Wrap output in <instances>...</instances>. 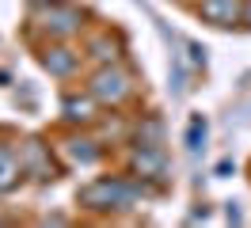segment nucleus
<instances>
[{"mask_svg": "<svg viewBox=\"0 0 251 228\" xmlns=\"http://www.w3.org/2000/svg\"><path fill=\"white\" fill-rule=\"evenodd\" d=\"M34 12H42V27H46L53 38H69V34L80 30V12L69 8V4H61V0H38Z\"/></svg>", "mask_w": 251, "mask_h": 228, "instance_id": "3", "label": "nucleus"}, {"mask_svg": "<svg viewBox=\"0 0 251 228\" xmlns=\"http://www.w3.org/2000/svg\"><path fill=\"white\" fill-rule=\"evenodd\" d=\"M244 23H248V27H251V0H248V4H244Z\"/></svg>", "mask_w": 251, "mask_h": 228, "instance_id": "14", "label": "nucleus"}, {"mask_svg": "<svg viewBox=\"0 0 251 228\" xmlns=\"http://www.w3.org/2000/svg\"><path fill=\"white\" fill-rule=\"evenodd\" d=\"M88 91H92L99 103L118 106V103H126V99L133 95V84H129V76H126L118 65H103V69L88 80Z\"/></svg>", "mask_w": 251, "mask_h": 228, "instance_id": "2", "label": "nucleus"}, {"mask_svg": "<svg viewBox=\"0 0 251 228\" xmlns=\"http://www.w3.org/2000/svg\"><path fill=\"white\" fill-rule=\"evenodd\" d=\"M92 57L95 61H103V65H114L118 61V42H110V38H92Z\"/></svg>", "mask_w": 251, "mask_h": 228, "instance_id": "12", "label": "nucleus"}, {"mask_svg": "<svg viewBox=\"0 0 251 228\" xmlns=\"http://www.w3.org/2000/svg\"><path fill=\"white\" fill-rule=\"evenodd\" d=\"M19 160H23V175H31V179H38V182H50L57 175V167L50 160V149L38 137H31V141L19 145Z\"/></svg>", "mask_w": 251, "mask_h": 228, "instance_id": "4", "label": "nucleus"}, {"mask_svg": "<svg viewBox=\"0 0 251 228\" xmlns=\"http://www.w3.org/2000/svg\"><path fill=\"white\" fill-rule=\"evenodd\" d=\"M61 149L69 152V156H73L76 164H95V160H99V149H95V141H92V137H69Z\"/></svg>", "mask_w": 251, "mask_h": 228, "instance_id": "10", "label": "nucleus"}, {"mask_svg": "<svg viewBox=\"0 0 251 228\" xmlns=\"http://www.w3.org/2000/svg\"><path fill=\"white\" fill-rule=\"evenodd\" d=\"M145 194V182H133V179H95L88 182L84 190L76 194V202L84 209H95V213H110V209H129L137 198Z\"/></svg>", "mask_w": 251, "mask_h": 228, "instance_id": "1", "label": "nucleus"}, {"mask_svg": "<svg viewBox=\"0 0 251 228\" xmlns=\"http://www.w3.org/2000/svg\"><path fill=\"white\" fill-rule=\"evenodd\" d=\"M42 65H46L53 76H73L76 73V53H73L69 46H50L46 53H42Z\"/></svg>", "mask_w": 251, "mask_h": 228, "instance_id": "8", "label": "nucleus"}, {"mask_svg": "<svg viewBox=\"0 0 251 228\" xmlns=\"http://www.w3.org/2000/svg\"><path fill=\"white\" fill-rule=\"evenodd\" d=\"M19 175H23V160L8 145H0V194H8L19 182Z\"/></svg>", "mask_w": 251, "mask_h": 228, "instance_id": "9", "label": "nucleus"}, {"mask_svg": "<svg viewBox=\"0 0 251 228\" xmlns=\"http://www.w3.org/2000/svg\"><path fill=\"white\" fill-rule=\"evenodd\" d=\"M95 103H99V99H95L92 91H88V95H65V122H73V126H92L95 122Z\"/></svg>", "mask_w": 251, "mask_h": 228, "instance_id": "7", "label": "nucleus"}, {"mask_svg": "<svg viewBox=\"0 0 251 228\" xmlns=\"http://www.w3.org/2000/svg\"><path fill=\"white\" fill-rule=\"evenodd\" d=\"M202 141H205V122L194 118V122H190V129H187V149L198 152V149H202Z\"/></svg>", "mask_w": 251, "mask_h": 228, "instance_id": "13", "label": "nucleus"}, {"mask_svg": "<svg viewBox=\"0 0 251 228\" xmlns=\"http://www.w3.org/2000/svg\"><path fill=\"white\" fill-rule=\"evenodd\" d=\"M129 164H133V171H137L141 179H160V175L168 171V160H164V152H160L156 145H137L133 156H129Z\"/></svg>", "mask_w": 251, "mask_h": 228, "instance_id": "6", "label": "nucleus"}, {"mask_svg": "<svg viewBox=\"0 0 251 228\" xmlns=\"http://www.w3.org/2000/svg\"><path fill=\"white\" fill-rule=\"evenodd\" d=\"M198 12H202V19L213 23V27H236V23L244 19V4H240V0H202Z\"/></svg>", "mask_w": 251, "mask_h": 228, "instance_id": "5", "label": "nucleus"}, {"mask_svg": "<svg viewBox=\"0 0 251 228\" xmlns=\"http://www.w3.org/2000/svg\"><path fill=\"white\" fill-rule=\"evenodd\" d=\"M137 145H164V122L160 118H145L141 126H137Z\"/></svg>", "mask_w": 251, "mask_h": 228, "instance_id": "11", "label": "nucleus"}]
</instances>
